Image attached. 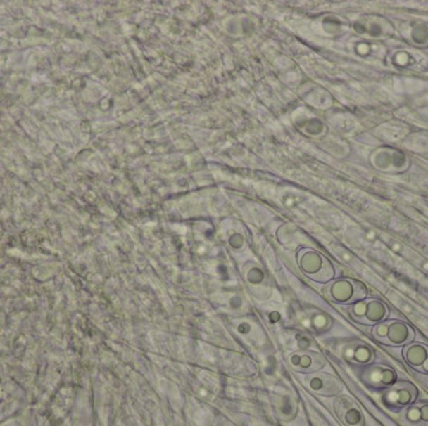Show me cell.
<instances>
[{"mask_svg": "<svg viewBox=\"0 0 428 426\" xmlns=\"http://www.w3.org/2000/svg\"><path fill=\"white\" fill-rule=\"evenodd\" d=\"M417 389L407 382H396L383 394L382 400L389 409H402L416 401Z\"/></svg>", "mask_w": 428, "mask_h": 426, "instance_id": "6da1fadb", "label": "cell"}, {"mask_svg": "<svg viewBox=\"0 0 428 426\" xmlns=\"http://www.w3.org/2000/svg\"><path fill=\"white\" fill-rule=\"evenodd\" d=\"M396 373L387 366H373L366 371L363 380L374 389H386L396 384Z\"/></svg>", "mask_w": 428, "mask_h": 426, "instance_id": "7a4b0ae2", "label": "cell"}, {"mask_svg": "<svg viewBox=\"0 0 428 426\" xmlns=\"http://www.w3.org/2000/svg\"><path fill=\"white\" fill-rule=\"evenodd\" d=\"M389 157H389L387 148L378 149L377 152L374 153V155H373L374 168L381 169L384 172H403V169L401 168L400 165L394 164V160H396V162H407L408 157H405L403 153L396 150V149H391Z\"/></svg>", "mask_w": 428, "mask_h": 426, "instance_id": "3957f363", "label": "cell"}, {"mask_svg": "<svg viewBox=\"0 0 428 426\" xmlns=\"http://www.w3.org/2000/svg\"><path fill=\"white\" fill-rule=\"evenodd\" d=\"M415 337L413 330L403 321H392L389 325L387 344L391 345H403L411 342Z\"/></svg>", "mask_w": 428, "mask_h": 426, "instance_id": "277c9868", "label": "cell"}, {"mask_svg": "<svg viewBox=\"0 0 428 426\" xmlns=\"http://www.w3.org/2000/svg\"><path fill=\"white\" fill-rule=\"evenodd\" d=\"M428 358V350L421 344H412L405 349V359L408 364L420 368Z\"/></svg>", "mask_w": 428, "mask_h": 426, "instance_id": "5b68a950", "label": "cell"}, {"mask_svg": "<svg viewBox=\"0 0 428 426\" xmlns=\"http://www.w3.org/2000/svg\"><path fill=\"white\" fill-rule=\"evenodd\" d=\"M387 315H389L387 309H386V306L381 302L373 300L371 303L367 304L366 324L381 323L382 320L386 319Z\"/></svg>", "mask_w": 428, "mask_h": 426, "instance_id": "8992f818", "label": "cell"}, {"mask_svg": "<svg viewBox=\"0 0 428 426\" xmlns=\"http://www.w3.org/2000/svg\"><path fill=\"white\" fill-rule=\"evenodd\" d=\"M353 295H355V286L351 281H341L339 284H337L336 297H337L338 300L347 302Z\"/></svg>", "mask_w": 428, "mask_h": 426, "instance_id": "52a82bcc", "label": "cell"}, {"mask_svg": "<svg viewBox=\"0 0 428 426\" xmlns=\"http://www.w3.org/2000/svg\"><path fill=\"white\" fill-rule=\"evenodd\" d=\"M405 420L410 424V426H422V420H421V409L420 406H411L405 413Z\"/></svg>", "mask_w": 428, "mask_h": 426, "instance_id": "ba28073f", "label": "cell"}, {"mask_svg": "<svg viewBox=\"0 0 428 426\" xmlns=\"http://www.w3.org/2000/svg\"><path fill=\"white\" fill-rule=\"evenodd\" d=\"M355 358L360 364H368L373 360V353H372L371 349L360 347L355 350Z\"/></svg>", "mask_w": 428, "mask_h": 426, "instance_id": "9c48e42d", "label": "cell"}, {"mask_svg": "<svg viewBox=\"0 0 428 426\" xmlns=\"http://www.w3.org/2000/svg\"><path fill=\"white\" fill-rule=\"evenodd\" d=\"M389 325H391V323H389V321L379 323V324L374 328L373 335L377 337V339H384V337H387V335H389Z\"/></svg>", "mask_w": 428, "mask_h": 426, "instance_id": "30bf717a", "label": "cell"}, {"mask_svg": "<svg viewBox=\"0 0 428 426\" xmlns=\"http://www.w3.org/2000/svg\"><path fill=\"white\" fill-rule=\"evenodd\" d=\"M367 310V304L366 303H360L355 305V308H353V314L358 315L360 318L362 316H365L366 315Z\"/></svg>", "mask_w": 428, "mask_h": 426, "instance_id": "8fae6325", "label": "cell"}, {"mask_svg": "<svg viewBox=\"0 0 428 426\" xmlns=\"http://www.w3.org/2000/svg\"><path fill=\"white\" fill-rule=\"evenodd\" d=\"M421 409V420L422 426L428 425V404H423L420 406Z\"/></svg>", "mask_w": 428, "mask_h": 426, "instance_id": "7c38bea8", "label": "cell"}, {"mask_svg": "<svg viewBox=\"0 0 428 426\" xmlns=\"http://www.w3.org/2000/svg\"><path fill=\"white\" fill-rule=\"evenodd\" d=\"M417 369L422 371V373H424V374H428V358L427 359L424 360V363H423L420 368H417Z\"/></svg>", "mask_w": 428, "mask_h": 426, "instance_id": "4fadbf2b", "label": "cell"}]
</instances>
